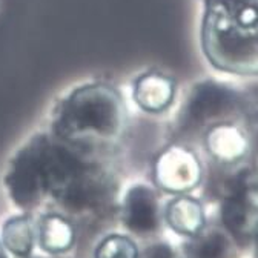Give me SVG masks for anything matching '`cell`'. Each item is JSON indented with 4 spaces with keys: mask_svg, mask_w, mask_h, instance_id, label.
Here are the masks:
<instances>
[{
    "mask_svg": "<svg viewBox=\"0 0 258 258\" xmlns=\"http://www.w3.org/2000/svg\"><path fill=\"white\" fill-rule=\"evenodd\" d=\"M209 151L221 160H235L246 152L247 136L238 123H220L203 134Z\"/></svg>",
    "mask_w": 258,
    "mask_h": 258,
    "instance_id": "52a82bcc",
    "label": "cell"
},
{
    "mask_svg": "<svg viewBox=\"0 0 258 258\" xmlns=\"http://www.w3.org/2000/svg\"><path fill=\"white\" fill-rule=\"evenodd\" d=\"M226 250L224 238L220 235H212L199 246V258H221Z\"/></svg>",
    "mask_w": 258,
    "mask_h": 258,
    "instance_id": "7c38bea8",
    "label": "cell"
},
{
    "mask_svg": "<svg viewBox=\"0 0 258 258\" xmlns=\"http://www.w3.org/2000/svg\"><path fill=\"white\" fill-rule=\"evenodd\" d=\"M127 129V108L120 91L89 82L68 91L49 112L48 131L92 154L114 148Z\"/></svg>",
    "mask_w": 258,
    "mask_h": 258,
    "instance_id": "7a4b0ae2",
    "label": "cell"
},
{
    "mask_svg": "<svg viewBox=\"0 0 258 258\" xmlns=\"http://www.w3.org/2000/svg\"><path fill=\"white\" fill-rule=\"evenodd\" d=\"M133 99L136 105L148 114L165 112L174 103L175 82L163 73L148 71L134 80Z\"/></svg>",
    "mask_w": 258,
    "mask_h": 258,
    "instance_id": "5b68a950",
    "label": "cell"
},
{
    "mask_svg": "<svg viewBox=\"0 0 258 258\" xmlns=\"http://www.w3.org/2000/svg\"><path fill=\"white\" fill-rule=\"evenodd\" d=\"M202 49L212 67L232 76L258 70V0H205Z\"/></svg>",
    "mask_w": 258,
    "mask_h": 258,
    "instance_id": "3957f363",
    "label": "cell"
},
{
    "mask_svg": "<svg viewBox=\"0 0 258 258\" xmlns=\"http://www.w3.org/2000/svg\"><path fill=\"white\" fill-rule=\"evenodd\" d=\"M0 258H7V255L4 253V250H2V247H0Z\"/></svg>",
    "mask_w": 258,
    "mask_h": 258,
    "instance_id": "5bb4252c",
    "label": "cell"
},
{
    "mask_svg": "<svg viewBox=\"0 0 258 258\" xmlns=\"http://www.w3.org/2000/svg\"><path fill=\"white\" fill-rule=\"evenodd\" d=\"M124 220L136 232H148L157 223V200L154 192L146 186H134L124 199Z\"/></svg>",
    "mask_w": 258,
    "mask_h": 258,
    "instance_id": "8992f818",
    "label": "cell"
},
{
    "mask_svg": "<svg viewBox=\"0 0 258 258\" xmlns=\"http://www.w3.org/2000/svg\"><path fill=\"white\" fill-rule=\"evenodd\" d=\"M5 243L7 246L19 253L26 255L31 249V231L26 218L11 220L5 226Z\"/></svg>",
    "mask_w": 258,
    "mask_h": 258,
    "instance_id": "30bf717a",
    "label": "cell"
},
{
    "mask_svg": "<svg viewBox=\"0 0 258 258\" xmlns=\"http://www.w3.org/2000/svg\"><path fill=\"white\" fill-rule=\"evenodd\" d=\"M247 112L241 91L218 80H202L192 86L175 118V129L183 137L203 136L220 123H240Z\"/></svg>",
    "mask_w": 258,
    "mask_h": 258,
    "instance_id": "277c9868",
    "label": "cell"
},
{
    "mask_svg": "<svg viewBox=\"0 0 258 258\" xmlns=\"http://www.w3.org/2000/svg\"><path fill=\"white\" fill-rule=\"evenodd\" d=\"M148 258H172V252L168 246H155L148 252Z\"/></svg>",
    "mask_w": 258,
    "mask_h": 258,
    "instance_id": "4fadbf2b",
    "label": "cell"
},
{
    "mask_svg": "<svg viewBox=\"0 0 258 258\" xmlns=\"http://www.w3.org/2000/svg\"><path fill=\"white\" fill-rule=\"evenodd\" d=\"M158 172L160 175H163V178L177 172L175 177H172L168 184H174V181L183 184L190 178L196 180L197 174H200L197 160L194 157V154L181 146H171L161 154L158 160Z\"/></svg>",
    "mask_w": 258,
    "mask_h": 258,
    "instance_id": "ba28073f",
    "label": "cell"
},
{
    "mask_svg": "<svg viewBox=\"0 0 258 258\" xmlns=\"http://www.w3.org/2000/svg\"><path fill=\"white\" fill-rule=\"evenodd\" d=\"M169 221L174 228L184 232H194L202 228L203 214L200 205L192 199H177L169 206Z\"/></svg>",
    "mask_w": 258,
    "mask_h": 258,
    "instance_id": "9c48e42d",
    "label": "cell"
},
{
    "mask_svg": "<svg viewBox=\"0 0 258 258\" xmlns=\"http://www.w3.org/2000/svg\"><path fill=\"white\" fill-rule=\"evenodd\" d=\"M95 155L48 129L36 133L11 158L5 178L10 196L23 208L48 194L71 211L99 206L109 197L112 183Z\"/></svg>",
    "mask_w": 258,
    "mask_h": 258,
    "instance_id": "6da1fadb",
    "label": "cell"
},
{
    "mask_svg": "<svg viewBox=\"0 0 258 258\" xmlns=\"http://www.w3.org/2000/svg\"><path fill=\"white\" fill-rule=\"evenodd\" d=\"M97 258H137V249L129 238L114 235L99 246Z\"/></svg>",
    "mask_w": 258,
    "mask_h": 258,
    "instance_id": "8fae6325",
    "label": "cell"
}]
</instances>
